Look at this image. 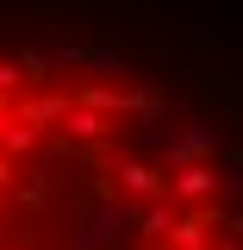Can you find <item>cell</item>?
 I'll list each match as a JSON object with an SVG mask.
<instances>
[{
  "mask_svg": "<svg viewBox=\"0 0 243 250\" xmlns=\"http://www.w3.org/2000/svg\"><path fill=\"white\" fill-rule=\"evenodd\" d=\"M212 194H218V169H212V163H187V169H175V175H168V200L206 207Z\"/></svg>",
  "mask_w": 243,
  "mask_h": 250,
  "instance_id": "cell-1",
  "label": "cell"
},
{
  "mask_svg": "<svg viewBox=\"0 0 243 250\" xmlns=\"http://www.w3.org/2000/svg\"><path fill=\"white\" fill-rule=\"evenodd\" d=\"M119 188H125V194H137L144 207L168 200V175H162L156 163H119ZM119 188H112V194H119Z\"/></svg>",
  "mask_w": 243,
  "mask_h": 250,
  "instance_id": "cell-2",
  "label": "cell"
},
{
  "mask_svg": "<svg viewBox=\"0 0 243 250\" xmlns=\"http://www.w3.org/2000/svg\"><path fill=\"white\" fill-rule=\"evenodd\" d=\"M69 113V94H37V100H13V125H31V131H44V125H56Z\"/></svg>",
  "mask_w": 243,
  "mask_h": 250,
  "instance_id": "cell-3",
  "label": "cell"
},
{
  "mask_svg": "<svg viewBox=\"0 0 243 250\" xmlns=\"http://www.w3.org/2000/svg\"><path fill=\"white\" fill-rule=\"evenodd\" d=\"M206 150H212V138H206V131H187V138H175V144H168V163H162V175H175V169H187V163H200Z\"/></svg>",
  "mask_w": 243,
  "mask_h": 250,
  "instance_id": "cell-4",
  "label": "cell"
},
{
  "mask_svg": "<svg viewBox=\"0 0 243 250\" xmlns=\"http://www.w3.org/2000/svg\"><path fill=\"white\" fill-rule=\"evenodd\" d=\"M168 225H175V207H168V200H156V207H137V231H144L150 244H168Z\"/></svg>",
  "mask_w": 243,
  "mask_h": 250,
  "instance_id": "cell-5",
  "label": "cell"
},
{
  "mask_svg": "<svg viewBox=\"0 0 243 250\" xmlns=\"http://www.w3.org/2000/svg\"><path fill=\"white\" fill-rule=\"evenodd\" d=\"M44 144V131H31V125H13L6 119V131H0V156H25V150H37Z\"/></svg>",
  "mask_w": 243,
  "mask_h": 250,
  "instance_id": "cell-6",
  "label": "cell"
},
{
  "mask_svg": "<svg viewBox=\"0 0 243 250\" xmlns=\"http://www.w3.org/2000/svg\"><path fill=\"white\" fill-rule=\"evenodd\" d=\"M62 125H69L75 138H106V131H112V119H100V113H81V106H69V113H62Z\"/></svg>",
  "mask_w": 243,
  "mask_h": 250,
  "instance_id": "cell-7",
  "label": "cell"
},
{
  "mask_svg": "<svg viewBox=\"0 0 243 250\" xmlns=\"http://www.w3.org/2000/svg\"><path fill=\"white\" fill-rule=\"evenodd\" d=\"M125 113H137V119H162V94H156V88H125Z\"/></svg>",
  "mask_w": 243,
  "mask_h": 250,
  "instance_id": "cell-8",
  "label": "cell"
},
{
  "mask_svg": "<svg viewBox=\"0 0 243 250\" xmlns=\"http://www.w3.org/2000/svg\"><path fill=\"white\" fill-rule=\"evenodd\" d=\"M19 82H25V75H19V62H0V100L19 88Z\"/></svg>",
  "mask_w": 243,
  "mask_h": 250,
  "instance_id": "cell-9",
  "label": "cell"
},
{
  "mask_svg": "<svg viewBox=\"0 0 243 250\" xmlns=\"http://www.w3.org/2000/svg\"><path fill=\"white\" fill-rule=\"evenodd\" d=\"M13 182H19V175H13V163L0 156V188H13Z\"/></svg>",
  "mask_w": 243,
  "mask_h": 250,
  "instance_id": "cell-10",
  "label": "cell"
},
{
  "mask_svg": "<svg viewBox=\"0 0 243 250\" xmlns=\"http://www.w3.org/2000/svg\"><path fill=\"white\" fill-rule=\"evenodd\" d=\"M144 250H168V244H144Z\"/></svg>",
  "mask_w": 243,
  "mask_h": 250,
  "instance_id": "cell-11",
  "label": "cell"
}]
</instances>
